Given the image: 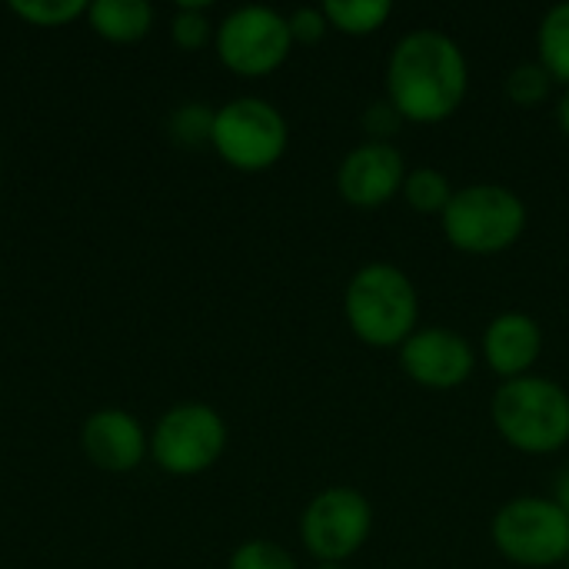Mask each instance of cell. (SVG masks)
<instances>
[{
    "label": "cell",
    "mask_w": 569,
    "mask_h": 569,
    "mask_svg": "<svg viewBox=\"0 0 569 569\" xmlns=\"http://www.w3.org/2000/svg\"><path fill=\"white\" fill-rule=\"evenodd\" d=\"M470 93V60L463 47L437 30H407L387 57L383 97L413 127H437L453 120Z\"/></svg>",
    "instance_id": "1"
},
{
    "label": "cell",
    "mask_w": 569,
    "mask_h": 569,
    "mask_svg": "<svg viewBox=\"0 0 569 569\" xmlns=\"http://www.w3.org/2000/svg\"><path fill=\"white\" fill-rule=\"evenodd\" d=\"M347 330L370 350H400L420 330V293L390 260H370L343 287Z\"/></svg>",
    "instance_id": "2"
},
{
    "label": "cell",
    "mask_w": 569,
    "mask_h": 569,
    "mask_svg": "<svg viewBox=\"0 0 569 569\" xmlns=\"http://www.w3.org/2000/svg\"><path fill=\"white\" fill-rule=\"evenodd\" d=\"M490 423L497 437L523 457H553L569 447V390L530 373L493 390Z\"/></svg>",
    "instance_id": "3"
},
{
    "label": "cell",
    "mask_w": 569,
    "mask_h": 569,
    "mask_svg": "<svg viewBox=\"0 0 569 569\" xmlns=\"http://www.w3.org/2000/svg\"><path fill=\"white\" fill-rule=\"evenodd\" d=\"M530 223L523 197L503 183L457 187L450 207L440 217V230L457 253L497 257L513 250Z\"/></svg>",
    "instance_id": "4"
},
{
    "label": "cell",
    "mask_w": 569,
    "mask_h": 569,
    "mask_svg": "<svg viewBox=\"0 0 569 569\" xmlns=\"http://www.w3.org/2000/svg\"><path fill=\"white\" fill-rule=\"evenodd\" d=\"M493 550L520 569H557L569 560V517L553 497L523 493L497 507L490 520Z\"/></svg>",
    "instance_id": "5"
},
{
    "label": "cell",
    "mask_w": 569,
    "mask_h": 569,
    "mask_svg": "<svg viewBox=\"0 0 569 569\" xmlns=\"http://www.w3.org/2000/svg\"><path fill=\"white\" fill-rule=\"evenodd\" d=\"M210 147L240 173H263L277 167L290 147V123L263 97H233L213 110Z\"/></svg>",
    "instance_id": "6"
},
{
    "label": "cell",
    "mask_w": 569,
    "mask_h": 569,
    "mask_svg": "<svg viewBox=\"0 0 569 569\" xmlns=\"http://www.w3.org/2000/svg\"><path fill=\"white\" fill-rule=\"evenodd\" d=\"M213 50L217 60L237 77H270L290 60L293 50L287 13L260 3L237 7L217 23Z\"/></svg>",
    "instance_id": "7"
},
{
    "label": "cell",
    "mask_w": 569,
    "mask_h": 569,
    "mask_svg": "<svg viewBox=\"0 0 569 569\" xmlns=\"http://www.w3.org/2000/svg\"><path fill=\"white\" fill-rule=\"evenodd\" d=\"M373 533V503L357 487H327L300 513V543L317 563L353 560Z\"/></svg>",
    "instance_id": "8"
},
{
    "label": "cell",
    "mask_w": 569,
    "mask_h": 569,
    "mask_svg": "<svg viewBox=\"0 0 569 569\" xmlns=\"http://www.w3.org/2000/svg\"><path fill=\"white\" fill-rule=\"evenodd\" d=\"M227 450V420L207 403L170 407L150 433V460L170 477L207 473Z\"/></svg>",
    "instance_id": "9"
},
{
    "label": "cell",
    "mask_w": 569,
    "mask_h": 569,
    "mask_svg": "<svg viewBox=\"0 0 569 569\" xmlns=\"http://www.w3.org/2000/svg\"><path fill=\"white\" fill-rule=\"evenodd\" d=\"M397 363L410 383L433 393H450L473 380L480 353L463 333L450 327H420L397 350Z\"/></svg>",
    "instance_id": "10"
},
{
    "label": "cell",
    "mask_w": 569,
    "mask_h": 569,
    "mask_svg": "<svg viewBox=\"0 0 569 569\" xmlns=\"http://www.w3.org/2000/svg\"><path fill=\"white\" fill-rule=\"evenodd\" d=\"M410 167L397 143L360 140L337 167V193L353 210H380L400 197Z\"/></svg>",
    "instance_id": "11"
},
{
    "label": "cell",
    "mask_w": 569,
    "mask_h": 569,
    "mask_svg": "<svg viewBox=\"0 0 569 569\" xmlns=\"http://www.w3.org/2000/svg\"><path fill=\"white\" fill-rule=\"evenodd\" d=\"M543 347H547V333L533 313L503 310L483 327L477 353L487 363V370L500 383H507V380L530 377L543 360Z\"/></svg>",
    "instance_id": "12"
},
{
    "label": "cell",
    "mask_w": 569,
    "mask_h": 569,
    "mask_svg": "<svg viewBox=\"0 0 569 569\" xmlns=\"http://www.w3.org/2000/svg\"><path fill=\"white\" fill-rule=\"evenodd\" d=\"M83 457L107 473H130L150 457V437L127 410H97L80 427Z\"/></svg>",
    "instance_id": "13"
},
{
    "label": "cell",
    "mask_w": 569,
    "mask_h": 569,
    "mask_svg": "<svg viewBox=\"0 0 569 569\" xmlns=\"http://www.w3.org/2000/svg\"><path fill=\"white\" fill-rule=\"evenodd\" d=\"M87 23L110 43H137L153 27V7L147 0H93L87 3Z\"/></svg>",
    "instance_id": "14"
},
{
    "label": "cell",
    "mask_w": 569,
    "mask_h": 569,
    "mask_svg": "<svg viewBox=\"0 0 569 569\" xmlns=\"http://www.w3.org/2000/svg\"><path fill=\"white\" fill-rule=\"evenodd\" d=\"M537 63L557 87L569 90V0L553 3L537 23Z\"/></svg>",
    "instance_id": "15"
},
{
    "label": "cell",
    "mask_w": 569,
    "mask_h": 569,
    "mask_svg": "<svg viewBox=\"0 0 569 569\" xmlns=\"http://www.w3.org/2000/svg\"><path fill=\"white\" fill-rule=\"evenodd\" d=\"M320 7L327 13L330 30L343 37H373L393 17L390 0H327Z\"/></svg>",
    "instance_id": "16"
},
{
    "label": "cell",
    "mask_w": 569,
    "mask_h": 569,
    "mask_svg": "<svg viewBox=\"0 0 569 569\" xmlns=\"http://www.w3.org/2000/svg\"><path fill=\"white\" fill-rule=\"evenodd\" d=\"M453 193H457V187L450 183V177L443 173V170H437V167H410V173H407V180H403V190H400V197H403V203L413 210V213H420V217H443V210L450 207V200H453Z\"/></svg>",
    "instance_id": "17"
},
{
    "label": "cell",
    "mask_w": 569,
    "mask_h": 569,
    "mask_svg": "<svg viewBox=\"0 0 569 569\" xmlns=\"http://www.w3.org/2000/svg\"><path fill=\"white\" fill-rule=\"evenodd\" d=\"M553 87H557V83L550 80V73H547L537 60L517 63V67L507 73V80H503L507 100H510L513 107H520V110H537V107H543V103L550 100Z\"/></svg>",
    "instance_id": "18"
},
{
    "label": "cell",
    "mask_w": 569,
    "mask_h": 569,
    "mask_svg": "<svg viewBox=\"0 0 569 569\" xmlns=\"http://www.w3.org/2000/svg\"><path fill=\"white\" fill-rule=\"evenodd\" d=\"M210 3L207 0H180L177 13L170 20V37L180 50H203L207 43H213L217 27L210 23Z\"/></svg>",
    "instance_id": "19"
},
{
    "label": "cell",
    "mask_w": 569,
    "mask_h": 569,
    "mask_svg": "<svg viewBox=\"0 0 569 569\" xmlns=\"http://www.w3.org/2000/svg\"><path fill=\"white\" fill-rule=\"evenodd\" d=\"M10 10L33 27H67L77 17H87L83 0H10Z\"/></svg>",
    "instance_id": "20"
},
{
    "label": "cell",
    "mask_w": 569,
    "mask_h": 569,
    "mask_svg": "<svg viewBox=\"0 0 569 569\" xmlns=\"http://www.w3.org/2000/svg\"><path fill=\"white\" fill-rule=\"evenodd\" d=\"M227 569H300L297 557L273 540H247L230 553Z\"/></svg>",
    "instance_id": "21"
},
{
    "label": "cell",
    "mask_w": 569,
    "mask_h": 569,
    "mask_svg": "<svg viewBox=\"0 0 569 569\" xmlns=\"http://www.w3.org/2000/svg\"><path fill=\"white\" fill-rule=\"evenodd\" d=\"M210 130H213V110L207 103H183L170 117V137L183 147L210 143Z\"/></svg>",
    "instance_id": "22"
},
{
    "label": "cell",
    "mask_w": 569,
    "mask_h": 569,
    "mask_svg": "<svg viewBox=\"0 0 569 569\" xmlns=\"http://www.w3.org/2000/svg\"><path fill=\"white\" fill-rule=\"evenodd\" d=\"M407 127V120L400 117V110L380 97V100H370L360 113V130H363V140H373V143H393L397 133Z\"/></svg>",
    "instance_id": "23"
},
{
    "label": "cell",
    "mask_w": 569,
    "mask_h": 569,
    "mask_svg": "<svg viewBox=\"0 0 569 569\" xmlns=\"http://www.w3.org/2000/svg\"><path fill=\"white\" fill-rule=\"evenodd\" d=\"M287 23H290V37H293V47H317L323 43V37L330 33V23H327V13L323 7H297L293 13H287Z\"/></svg>",
    "instance_id": "24"
},
{
    "label": "cell",
    "mask_w": 569,
    "mask_h": 569,
    "mask_svg": "<svg viewBox=\"0 0 569 569\" xmlns=\"http://www.w3.org/2000/svg\"><path fill=\"white\" fill-rule=\"evenodd\" d=\"M553 500H557V507L563 510L569 517V467H563L560 473H557V483H553Z\"/></svg>",
    "instance_id": "25"
},
{
    "label": "cell",
    "mask_w": 569,
    "mask_h": 569,
    "mask_svg": "<svg viewBox=\"0 0 569 569\" xmlns=\"http://www.w3.org/2000/svg\"><path fill=\"white\" fill-rule=\"evenodd\" d=\"M557 127H560V133L569 140V90H563L560 100H557Z\"/></svg>",
    "instance_id": "26"
},
{
    "label": "cell",
    "mask_w": 569,
    "mask_h": 569,
    "mask_svg": "<svg viewBox=\"0 0 569 569\" xmlns=\"http://www.w3.org/2000/svg\"><path fill=\"white\" fill-rule=\"evenodd\" d=\"M313 569H347V567H343V563H317Z\"/></svg>",
    "instance_id": "27"
},
{
    "label": "cell",
    "mask_w": 569,
    "mask_h": 569,
    "mask_svg": "<svg viewBox=\"0 0 569 569\" xmlns=\"http://www.w3.org/2000/svg\"><path fill=\"white\" fill-rule=\"evenodd\" d=\"M563 569H569V560H567V567H563Z\"/></svg>",
    "instance_id": "28"
}]
</instances>
